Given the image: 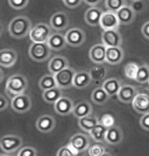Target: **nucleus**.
Returning a JSON list of instances; mask_svg holds the SVG:
<instances>
[{"label":"nucleus","mask_w":149,"mask_h":156,"mask_svg":"<svg viewBox=\"0 0 149 156\" xmlns=\"http://www.w3.org/2000/svg\"><path fill=\"white\" fill-rule=\"evenodd\" d=\"M32 29L31 20L25 16L14 17L8 23V33L14 39H23L30 35Z\"/></svg>","instance_id":"1"},{"label":"nucleus","mask_w":149,"mask_h":156,"mask_svg":"<svg viewBox=\"0 0 149 156\" xmlns=\"http://www.w3.org/2000/svg\"><path fill=\"white\" fill-rule=\"evenodd\" d=\"M28 87V80L23 75H14L7 79L5 84V91L7 95L14 98V97L25 94V91Z\"/></svg>","instance_id":"2"},{"label":"nucleus","mask_w":149,"mask_h":156,"mask_svg":"<svg viewBox=\"0 0 149 156\" xmlns=\"http://www.w3.org/2000/svg\"><path fill=\"white\" fill-rule=\"evenodd\" d=\"M51 35V29L47 23H40L33 27L29 36L33 43H47Z\"/></svg>","instance_id":"3"},{"label":"nucleus","mask_w":149,"mask_h":156,"mask_svg":"<svg viewBox=\"0 0 149 156\" xmlns=\"http://www.w3.org/2000/svg\"><path fill=\"white\" fill-rule=\"evenodd\" d=\"M29 54L37 62L47 60L51 54V48L47 43H32L29 49Z\"/></svg>","instance_id":"4"},{"label":"nucleus","mask_w":149,"mask_h":156,"mask_svg":"<svg viewBox=\"0 0 149 156\" xmlns=\"http://www.w3.org/2000/svg\"><path fill=\"white\" fill-rule=\"evenodd\" d=\"M68 147L76 155H78L79 153H82L86 151L87 149H89L90 139L85 134L82 133L76 134L71 138V140H69V142L68 144Z\"/></svg>","instance_id":"5"},{"label":"nucleus","mask_w":149,"mask_h":156,"mask_svg":"<svg viewBox=\"0 0 149 156\" xmlns=\"http://www.w3.org/2000/svg\"><path fill=\"white\" fill-rule=\"evenodd\" d=\"M23 145V140L16 135H5L0 140V148L3 153H13L17 151Z\"/></svg>","instance_id":"6"},{"label":"nucleus","mask_w":149,"mask_h":156,"mask_svg":"<svg viewBox=\"0 0 149 156\" xmlns=\"http://www.w3.org/2000/svg\"><path fill=\"white\" fill-rule=\"evenodd\" d=\"M76 73H77V72L74 69L69 66L66 69L54 75L57 83V87L59 89H69V88L74 87V79Z\"/></svg>","instance_id":"7"},{"label":"nucleus","mask_w":149,"mask_h":156,"mask_svg":"<svg viewBox=\"0 0 149 156\" xmlns=\"http://www.w3.org/2000/svg\"><path fill=\"white\" fill-rule=\"evenodd\" d=\"M119 20L116 12L113 11H104L102 14L101 20H100V27L103 31H109V30H118L119 27Z\"/></svg>","instance_id":"8"},{"label":"nucleus","mask_w":149,"mask_h":156,"mask_svg":"<svg viewBox=\"0 0 149 156\" xmlns=\"http://www.w3.org/2000/svg\"><path fill=\"white\" fill-rule=\"evenodd\" d=\"M11 107L17 113H26L31 109L32 101L27 94H22L11 100Z\"/></svg>","instance_id":"9"},{"label":"nucleus","mask_w":149,"mask_h":156,"mask_svg":"<svg viewBox=\"0 0 149 156\" xmlns=\"http://www.w3.org/2000/svg\"><path fill=\"white\" fill-rule=\"evenodd\" d=\"M102 44L107 48L109 47H122V37L118 30L103 31L102 33Z\"/></svg>","instance_id":"10"},{"label":"nucleus","mask_w":149,"mask_h":156,"mask_svg":"<svg viewBox=\"0 0 149 156\" xmlns=\"http://www.w3.org/2000/svg\"><path fill=\"white\" fill-rule=\"evenodd\" d=\"M66 39L69 45L73 47H80L86 40V35L80 28H72L66 33Z\"/></svg>","instance_id":"11"},{"label":"nucleus","mask_w":149,"mask_h":156,"mask_svg":"<svg viewBox=\"0 0 149 156\" xmlns=\"http://www.w3.org/2000/svg\"><path fill=\"white\" fill-rule=\"evenodd\" d=\"M107 47L103 44H95L90 48L89 57L96 64H103L106 62Z\"/></svg>","instance_id":"12"},{"label":"nucleus","mask_w":149,"mask_h":156,"mask_svg":"<svg viewBox=\"0 0 149 156\" xmlns=\"http://www.w3.org/2000/svg\"><path fill=\"white\" fill-rule=\"evenodd\" d=\"M75 105L76 104H74L72 99H69V97L62 96L54 104V109L60 115H69V114L73 113Z\"/></svg>","instance_id":"13"},{"label":"nucleus","mask_w":149,"mask_h":156,"mask_svg":"<svg viewBox=\"0 0 149 156\" xmlns=\"http://www.w3.org/2000/svg\"><path fill=\"white\" fill-rule=\"evenodd\" d=\"M69 26V17L68 14L62 11L55 12L50 19V27L55 31L66 30Z\"/></svg>","instance_id":"14"},{"label":"nucleus","mask_w":149,"mask_h":156,"mask_svg":"<svg viewBox=\"0 0 149 156\" xmlns=\"http://www.w3.org/2000/svg\"><path fill=\"white\" fill-rule=\"evenodd\" d=\"M133 108L137 112L146 114L149 112V95L145 93H138L132 102Z\"/></svg>","instance_id":"15"},{"label":"nucleus","mask_w":149,"mask_h":156,"mask_svg":"<svg viewBox=\"0 0 149 156\" xmlns=\"http://www.w3.org/2000/svg\"><path fill=\"white\" fill-rule=\"evenodd\" d=\"M55 126H56L55 119L51 115H47V114L40 116L36 122L38 131H40L41 133H50L54 129Z\"/></svg>","instance_id":"16"},{"label":"nucleus","mask_w":149,"mask_h":156,"mask_svg":"<svg viewBox=\"0 0 149 156\" xmlns=\"http://www.w3.org/2000/svg\"><path fill=\"white\" fill-rule=\"evenodd\" d=\"M125 57V52L122 47H109L106 50V63L115 66L119 64Z\"/></svg>","instance_id":"17"},{"label":"nucleus","mask_w":149,"mask_h":156,"mask_svg":"<svg viewBox=\"0 0 149 156\" xmlns=\"http://www.w3.org/2000/svg\"><path fill=\"white\" fill-rule=\"evenodd\" d=\"M66 67H69V60L60 55L52 57L48 63V69L52 75H56L57 73L66 69Z\"/></svg>","instance_id":"18"},{"label":"nucleus","mask_w":149,"mask_h":156,"mask_svg":"<svg viewBox=\"0 0 149 156\" xmlns=\"http://www.w3.org/2000/svg\"><path fill=\"white\" fill-rule=\"evenodd\" d=\"M102 14H103V11L99 7H90L85 12V22L88 23L89 26H91V27H96V26L100 25Z\"/></svg>","instance_id":"19"},{"label":"nucleus","mask_w":149,"mask_h":156,"mask_svg":"<svg viewBox=\"0 0 149 156\" xmlns=\"http://www.w3.org/2000/svg\"><path fill=\"white\" fill-rule=\"evenodd\" d=\"M118 17L121 25H130L134 22L136 16V11L133 9V7L131 5H125L124 7H122L118 12Z\"/></svg>","instance_id":"20"},{"label":"nucleus","mask_w":149,"mask_h":156,"mask_svg":"<svg viewBox=\"0 0 149 156\" xmlns=\"http://www.w3.org/2000/svg\"><path fill=\"white\" fill-rule=\"evenodd\" d=\"M137 90L134 86L131 85H124L118 94V98L122 103H132L137 96Z\"/></svg>","instance_id":"21"},{"label":"nucleus","mask_w":149,"mask_h":156,"mask_svg":"<svg viewBox=\"0 0 149 156\" xmlns=\"http://www.w3.org/2000/svg\"><path fill=\"white\" fill-rule=\"evenodd\" d=\"M17 53L13 49H2L0 51V64L3 67H10L16 64Z\"/></svg>","instance_id":"22"},{"label":"nucleus","mask_w":149,"mask_h":156,"mask_svg":"<svg viewBox=\"0 0 149 156\" xmlns=\"http://www.w3.org/2000/svg\"><path fill=\"white\" fill-rule=\"evenodd\" d=\"M124 139L122 129L118 126H115L110 129H107L106 133V143L109 145H119Z\"/></svg>","instance_id":"23"},{"label":"nucleus","mask_w":149,"mask_h":156,"mask_svg":"<svg viewBox=\"0 0 149 156\" xmlns=\"http://www.w3.org/2000/svg\"><path fill=\"white\" fill-rule=\"evenodd\" d=\"M92 79L89 72L86 70H81L77 72L74 79V88L76 89H85L91 84Z\"/></svg>","instance_id":"24"},{"label":"nucleus","mask_w":149,"mask_h":156,"mask_svg":"<svg viewBox=\"0 0 149 156\" xmlns=\"http://www.w3.org/2000/svg\"><path fill=\"white\" fill-rule=\"evenodd\" d=\"M47 44L51 48V50L59 51V50H62L66 48V46L68 45V42H66V36H63L62 34L54 33L51 35L50 38H49Z\"/></svg>","instance_id":"25"},{"label":"nucleus","mask_w":149,"mask_h":156,"mask_svg":"<svg viewBox=\"0 0 149 156\" xmlns=\"http://www.w3.org/2000/svg\"><path fill=\"white\" fill-rule=\"evenodd\" d=\"M92 105L88 101H80L75 105L73 114L77 119H83L85 116H88L92 114Z\"/></svg>","instance_id":"26"},{"label":"nucleus","mask_w":149,"mask_h":156,"mask_svg":"<svg viewBox=\"0 0 149 156\" xmlns=\"http://www.w3.org/2000/svg\"><path fill=\"white\" fill-rule=\"evenodd\" d=\"M102 88L106 91V93L108 94L109 97L112 96H118L122 88V85L119 83V81L115 78H110L107 80H104L103 84H102Z\"/></svg>","instance_id":"27"},{"label":"nucleus","mask_w":149,"mask_h":156,"mask_svg":"<svg viewBox=\"0 0 149 156\" xmlns=\"http://www.w3.org/2000/svg\"><path fill=\"white\" fill-rule=\"evenodd\" d=\"M98 123H100V119H98V117L95 116L94 114H90L88 116L79 119V126L88 133H90Z\"/></svg>","instance_id":"28"},{"label":"nucleus","mask_w":149,"mask_h":156,"mask_svg":"<svg viewBox=\"0 0 149 156\" xmlns=\"http://www.w3.org/2000/svg\"><path fill=\"white\" fill-rule=\"evenodd\" d=\"M106 133H107V129L105 128L103 125H101V123H98L89 134H90V137H91L95 142L103 143V142H106Z\"/></svg>","instance_id":"29"},{"label":"nucleus","mask_w":149,"mask_h":156,"mask_svg":"<svg viewBox=\"0 0 149 156\" xmlns=\"http://www.w3.org/2000/svg\"><path fill=\"white\" fill-rule=\"evenodd\" d=\"M110 97L108 96V94L106 93L102 87H98V88H95L94 91L92 92V95H91V99L92 101L97 105H103L105 104Z\"/></svg>","instance_id":"30"},{"label":"nucleus","mask_w":149,"mask_h":156,"mask_svg":"<svg viewBox=\"0 0 149 156\" xmlns=\"http://www.w3.org/2000/svg\"><path fill=\"white\" fill-rule=\"evenodd\" d=\"M90 76H91L92 81L98 83L99 81H102L105 79L107 75V69L103 64H96L93 67H91L89 70Z\"/></svg>","instance_id":"31"},{"label":"nucleus","mask_w":149,"mask_h":156,"mask_svg":"<svg viewBox=\"0 0 149 156\" xmlns=\"http://www.w3.org/2000/svg\"><path fill=\"white\" fill-rule=\"evenodd\" d=\"M42 97L45 102L54 105L55 103L62 97V93H61V90L57 87V88H54V89H51V90L43 91Z\"/></svg>","instance_id":"32"},{"label":"nucleus","mask_w":149,"mask_h":156,"mask_svg":"<svg viewBox=\"0 0 149 156\" xmlns=\"http://www.w3.org/2000/svg\"><path fill=\"white\" fill-rule=\"evenodd\" d=\"M39 87L43 91H47V90L54 89V88H57V83L56 80H55L54 75L49 73V75L43 76L39 81Z\"/></svg>","instance_id":"33"},{"label":"nucleus","mask_w":149,"mask_h":156,"mask_svg":"<svg viewBox=\"0 0 149 156\" xmlns=\"http://www.w3.org/2000/svg\"><path fill=\"white\" fill-rule=\"evenodd\" d=\"M138 70H139V66L135 62H129L128 64H126L124 67L125 76L129 80H133V81H136Z\"/></svg>","instance_id":"34"},{"label":"nucleus","mask_w":149,"mask_h":156,"mask_svg":"<svg viewBox=\"0 0 149 156\" xmlns=\"http://www.w3.org/2000/svg\"><path fill=\"white\" fill-rule=\"evenodd\" d=\"M136 82H138L140 84L149 83V66H147V64H142V66H139Z\"/></svg>","instance_id":"35"},{"label":"nucleus","mask_w":149,"mask_h":156,"mask_svg":"<svg viewBox=\"0 0 149 156\" xmlns=\"http://www.w3.org/2000/svg\"><path fill=\"white\" fill-rule=\"evenodd\" d=\"M125 5H127L125 0H105V6L107 10L113 11V12H118Z\"/></svg>","instance_id":"36"},{"label":"nucleus","mask_w":149,"mask_h":156,"mask_svg":"<svg viewBox=\"0 0 149 156\" xmlns=\"http://www.w3.org/2000/svg\"><path fill=\"white\" fill-rule=\"evenodd\" d=\"M100 123L103 125L106 129H110L115 126V119L112 114L110 113H104L100 117Z\"/></svg>","instance_id":"37"},{"label":"nucleus","mask_w":149,"mask_h":156,"mask_svg":"<svg viewBox=\"0 0 149 156\" xmlns=\"http://www.w3.org/2000/svg\"><path fill=\"white\" fill-rule=\"evenodd\" d=\"M89 156H102L105 153V148L100 144H93L88 149Z\"/></svg>","instance_id":"38"},{"label":"nucleus","mask_w":149,"mask_h":156,"mask_svg":"<svg viewBox=\"0 0 149 156\" xmlns=\"http://www.w3.org/2000/svg\"><path fill=\"white\" fill-rule=\"evenodd\" d=\"M8 4L13 9L20 10L27 7V5L29 4V0H8Z\"/></svg>","instance_id":"39"},{"label":"nucleus","mask_w":149,"mask_h":156,"mask_svg":"<svg viewBox=\"0 0 149 156\" xmlns=\"http://www.w3.org/2000/svg\"><path fill=\"white\" fill-rule=\"evenodd\" d=\"M16 156H37V150L32 146H25L20 149Z\"/></svg>","instance_id":"40"},{"label":"nucleus","mask_w":149,"mask_h":156,"mask_svg":"<svg viewBox=\"0 0 149 156\" xmlns=\"http://www.w3.org/2000/svg\"><path fill=\"white\" fill-rule=\"evenodd\" d=\"M56 156H77V155L69 148L68 145H66V146L61 147V148L58 150L56 153Z\"/></svg>","instance_id":"41"},{"label":"nucleus","mask_w":149,"mask_h":156,"mask_svg":"<svg viewBox=\"0 0 149 156\" xmlns=\"http://www.w3.org/2000/svg\"><path fill=\"white\" fill-rule=\"evenodd\" d=\"M140 126L142 129L149 131V112L146 114H143V116L140 119Z\"/></svg>","instance_id":"42"},{"label":"nucleus","mask_w":149,"mask_h":156,"mask_svg":"<svg viewBox=\"0 0 149 156\" xmlns=\"http://www.w3.org/2000/svg\"><path fill=\"white\" fill-rule=\"evenodd\" d=\"M82 1H83V0H63V3L69 8H76L78 6H80Z\"/></svg>","instance_id":"43"},{"label":"nucleus","mask_w":149,"mask_h":156,"mask_svg":"<svg viewBox=\"0 0 149 156\" xmlns=\"http://www.w3.org/2000/svg\"><path fill=\"white\" fill-rule=\"evenodd\" d=\"M8 106V99H6L3 94L0 95V110L3 111L5 110V108Z\"/></svg>","instance_id":"44"},{"label":"nucleus","mask_w":149,"mask_h":156,"mask_svg":"<svg viewBox=\"0 0 149 156\" xmlns=\"http://www.w3.org/2000/svg\"><path fill=\"white\" fill-rule=\"evenodd\" d=\"M131 6L133 7V9L136 11H141L143 8H144V4H143L142 0L141 1H137V2H132V4H131Z\"/></svg>","instance_id":"45"},{"label":"nucleus","mask_w":149,"mask_h":156,"mask_svg":"<svg viewBox=\"0 0 149 156\" xmlns=\"http://www.w3.org/2000/svg\"><path fill=\"white\" fill-rule=\"evenodd\" d=\"M142 34L146 39L149 40V20L147 23H145L142 27Z\"/></svg>","instance_id":"46"},{"label":"nucleus","mask_w":149,"mask_h":156,"mask_svg":"<svg viewBox=\"0 0 149 156\" xmlns=\"http://www.w3.org/2000/svg\"><path fill=\"white\" fill-rule=\"evenodd\" d=\"M83 1L86 4H88L91 7H93V6H96V5H97L98 3H100L101 0H83Z\"/></svg>","instance_id":"47"},{"label":"nucleus","mask_w":149,"mask_h":156,"mask_svg":"<svg viewBox=\"0 0 149 156\" xmlns=\"http://www.w3.org/2000/svg\"><path fill=\"white\" fill-rule=\"evenodd\" d=\"M102 156H112V154H110V153H107V152H105L104 153V154L103 155H102Z\"/></svg>","instance_id":"48"},{"label":"nucleus","mask_w":149,"mask_h":156,"mask_svg":"<svg viewBox=\"0 0 149 156\" xmlns=\"http://www.w3.org/2000/svg\"><path fill=\"white\" fill-rule=\"evenodd\" d=\"M1 156H10L9 154H7V153H2Z\"/></svg>","instance_id":"49"},{"label":"nucleus","mask_w":149,"mask_h":156,"mask_svg":"<svg viewBox=\"0 0 149 156\" xmlns=\"http://www.w3.org/2000/svg\"><path fill=\"white\" fill-rule=\"evenodd\" d=\"M132 2H137V1H141V0H131Z\"/></svg>","instance_id":"50"},{"label":"nucleus","mask_w":149,"mask_h":156,"mask_svg":"<svg viewBox=\"0 0 149 156\" xmlns=\"http://www.w3.org/2000/svg\"><path fill=\"white\" fill-rule=\"evenodd\" d=\"M148 1H149V0H148Z\"/></svg>","instance_id":"51"},{"label":"nucleus","mask_w":149,"mask_h":156,"mask_svg":"<svg viewBox=\"0 0 149 156\" xmlns=\"http://www.w3.org/2000/svg\"><path fill=\"white\" fill-rule=\"evenodd\" d=\"M148 84H149V83H148Z\"/></svg>","instance_id":"52"}]
</instances>
